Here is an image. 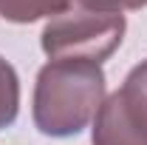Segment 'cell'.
Wrapping results in <instances>:
<instances>
[{"mask_svg":"<svg viewBox=\"0 0 147 145\" xmlns=\"http://www.w3.org/2000/svg\"><path fill=\"white\" fill-rule=\"evenodd\" d=\"M125 31H127L125 14L88 12L76 6L45 23L40 46L48 60H91L102 66L122 46Z\"/></svg>","mask_w":147,"mask_h":145,"instance_id":"2","label":"cell"},{"mask_svg":"<svg viewBox=\"0 0 147 145\" xmlns=\"http://www.w3.org/2000/svg\"><path fill=\"white\" fill-rule=\"evenodd\" d=\"M91 145H147V60L133 66L93 117Z\"/></svg>","mask_w":147,"mask_h":145,"instance_id":"3","label":"cell"},{"mask_svg":"<svg viewBox=\"0 0 147 145\" xmlns=\"http://www.w3.org/2000/svg\"><path fill=\"white\" fill-rule=\"evenodd\" d=\"M74 6H79V9H88V12L122 14V12H139V9H144L147 0H74Z\"/></svg>","mask_w":147,"mask_h":145,"instance_id":"6","label":"cell"},{"mask_svg":"<svg viewBox=\"0 0 147 145\" xmlns=\"http://www.w3.org/2000/svg\"><path fill=\"white\" fill-rule=\"evenodd\" d=\"M74 9V0H0V17L17 26L54 20Z\"/></svg>","mask_w":147,"mask_h":145,"instance_id":"4","label":"cell"},{"mask_svg":"<svg viewBox=\"0 0 147 145\" xmlns=\"http://www.w3.org/2000/svg\"><path fill=\"white\" fill-rule=\"evenodd\" d=\"M108 77L91 60H48L34 80L31 120L45 137H76L105 103Z\"/></svg>","mask_w":147,"mask_h":145,"instance_id":"1","label":"cell"},{"mask_svg":"<svg viewBox=\"0 0 147 145\" xmlns=\"http://www.w3.org/2000/svg\"><path fill=\"white\" fill-rule=\"evenodd\" d=\"M20 114V77L14 66L0 54V131L14 125Z\"/></svg>","mask_w":147,"mask_h":145,"instance_id":"5","label":"cell"}]
</instances>
